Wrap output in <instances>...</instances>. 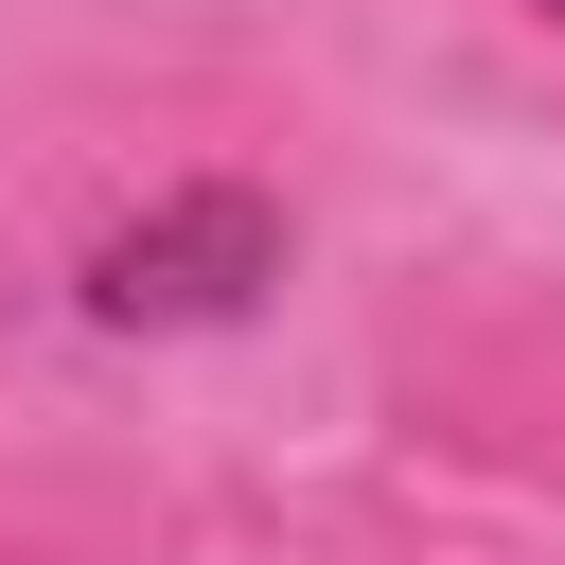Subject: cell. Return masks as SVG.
Masks as SVG:
<instances>
[{
    "instance_id": "6da1fadb",
    "label": "cell",
    "mask_w": 565,
    "mask_h": 565,
    "mask_svg": "<svg viewBox=\"0 0 565 565\" xmlns=\"http://www.w3.org/2000/svg\"><path fill=\"white\" fill-rule=\"evenodd\" d=\"M265 282H282V194H247V177H177L124 230H88V265H71V300L106 335H194V318H247Z\"/></svg>"
},
{
    "instance_id": "7a4b0ae2",
    "label": "cell",
    "mask_w": 565,
    "mask_h": 565,
    "mask_svg": "<svg viewBox=\"0 0 565 565\" xmlns=\"http://www.w3.org/2000/svg\"><path fill=\"white\" fill-rule=\"evenodd\" d=\"M547 18H565V0H547Z\"/></svg>"
}]
</instances>
